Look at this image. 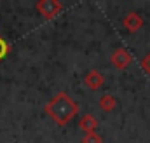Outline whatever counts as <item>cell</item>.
<instances>
[{"label":"cell","mask_w":150,"mask_h":143,"mask_svg":"<svg viewBox=\"0 0 150 143\" xmlns=\"http://www.w3.org/2000/svg\"><path fill=\"white\" fill-rule=\"evenodd\" d=\"M133 61V56L131 52L126 49V47H119L115 49L112 54V65L117 68V70H126Z\"/></svg>","instance_id":"obj_3"},{"label":"cell","mask_w":150,"mask_h":143,"mask_svg":"<svg viewBox=\"0 0 150 143\" xmlns=\"http://www.w3.org/2000/svg\"><path fill=\"white\" fill-rule=\"evenodd\" d=\"M35 9H37L45 19H52V18L59 16L65 7H63V4L58 2V0H40V2H37Z\"/></svg>","instance_id":"obj_2"},{"label":"cell","mask_w":150,"mask_h":143,"mask_svg":"<svg viewBox=\"0 0 150 143\" xmlns=\"http://www.w3.org/2000/svg\"><path fill=\"white\" fill-rule=\"evenodd\" d=\"M82 143H103V136L98 133H87V135H84Z\"/></svg>","instance_id":"obj_8"},{"label":"cell","mask_w":150,"mask_h":143,"mask_svg":"<svg viewBox=\"0 0 150 143\" xmlns=\"http://www.w3.org/2000/svg\"><path fill=\"white\" fill-rule=\"evenodd\" d=\"M142 68H143V70L150 75V52L145 56V58H143V59H142Z\"/></svg>","instance_id":"obj_10"},{"label":"cell","mask_w":150,"mask_h":143,"mask_svg":"<svg viewBox=\"0 0 150 143\" xmlns=\"http://www.w3.org/2000/svg\"><path fill=\"white\" fill-rule=\"evenodd\" d=\"M122 25H124V28H126L129 33H134V32H138V30L145 25V21H143V18H142L138 12H129V14L122 19Z\"/></svg>","instance_id":"obj_5"},{"label":"cell","mask_w":150,"mask_h":143,"mask_svg":"<svg viewBox=\"0 0 150 143\" xmlns=\"http://www.w3.org/2000/svg\"><path fill=\"white\" fill-rule=\"evenodd\" d=\"M45 113L58 126H67L75 115L79 113V105L74 101V98L68 93H58L45 105Z\"/></svg>","instance_id":"obj_1"},{"label":"cell","mask_w":150,"mask_h":143,"mask_svg":"<svg viewBox=\"0 0 150 143\" xmlns=\"http://www.w3.org/2000/svg\"><path fill=\"white\" fill-rule=\"evenodd\" d=\"M84 84H86L91 91H98V89L103 87V84H105V77H103L101 72L89 70L87 73H86V77H84Z\"/></svg>","instance_id":"obj_4"},{"label":"cell","mask_w":150,"mask_h":143,"mask_svg":"<svg viewBox=\"0 0 150 143\" xmlns=\"http://www.w3.org/2000/svg\"><path fill=\"white\" fill-rule=\"evenodd\" d=\"M11 51V47H9V44L0 37V59H4L5 56H7V52Z\"/></svg>","instance_id":"obj_9"},{"label":"cell","mask_w":150,"mask_h":143,"mask_svg":"<svg viewBox=\"0 0 150 143\" xmlns=\"http://www.w3.org/2000/svg\"><path fill=\"white\" fill-rule=\"evenodd\" d=\"M98 126H100L98 119H96L94 115H91V113L82 115V119L79 120V129L84 131V135H87V133H96Z\"/></svg>","instance_id":"obj_6"},{"label":"cell","mask_w":150,"mask_h":143,"mask_svg":"<svg viewBox=\"0 0 150 143\" xmlns=\"http://www.w3.org/2000/svg\"><path fill=\"white\" fill-rule=\"evenodd\" d=\"M100 108L103 112H113L117 108V98L112 94H103L100 98Z\"/></svg>","instance_id":"obj_7"}]
</instances>
